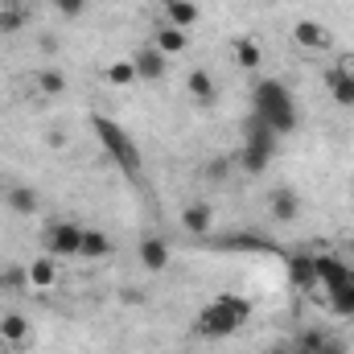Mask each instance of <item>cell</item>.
Masks as SVG:
<instances>
[{
    "label": "cell",
    "instance_id": "1",
    "mask_svg": "<svg viewBox=\"0 0 354 354\" xmlns=\"http://www.w3.org/2000/svg\"><path fill=\"white\" fill-rule=\"evenodd\" d=\"M252 115H260L276 136H288L301 124L297 99H292V91L284 87L280 79H260L256 83V91H252Z\"/></svg>",
    "mask_w": 354,
    "mask_h": 354
},
{
    "label": "cell",
    "instance_id": "2",
    "mask_svg": "<svg viewBox=\"0 0 354 354\" xmlns=\"http://www.w3.org/2000/svg\"><path fill=\"white\" fill-rule=\"evenodd\" d=\"M248 317H252V301L248 297H235V292H223V297H214V301L202 305L194 330L202 338H231Z\"/></svg>",
    "mask_w": 354,
    "mask_h": 354
},
{
    "label": "cell",
    "instance_id": "3",
    "mask_svg": "<svg viewBox=\"0 0 354 354\" xmlns=\"http://www.w3.org/2000/svg\"><path fill=\"white\" fill-rule=\"evenodd\" d=\"M91 128H95V136H99V145H103V153L124 169V174L132 177V181H140V174H145V157H140V145L115 124V120H107V115H91Z\"/></svg>",
    "mask_w": 354,
    "mask_h": 354
},
{
    "label": "cell",
    "instance_id": "4",
    "mask_svg": "<svg viewBox=\"0 0 354 354\" xmlns=\"http://www.w3.org/2000/svg\"><path fill=\"white\" fill-rule=\"evenodd\" d=\"M276 140H280V136L268 128L260 115H248V124H243V153H239V161H243L248 174H264L268 165H272Z\"/></svg>",
    "mask_w": 354,
    "mask_h": 354
},
{
    "label": "cell",
    "instance_id": "5",
    "mask_svg": "<svg viewBox=\"0 0 354 354\" xmlns=\"http://www.w3.org/2000/svg\"><path fill=\"white\" fill-rule=\"evenodd\" d=\"M41 243H46V256H54V260H62V256H79L83 227H79V223H71V218L50 223V227H46V235H41Z\"/></svg>",
    "mask_w": 354,
    "mask_h": 354
},
{
    "label": "cell",
    "instance_id": "6",
    "mask_svg": "<svg viewBox=\"0 0 354 354\" xmlns=\"http://www.w3.org/2000/svg\"><path fill=\"white\" fill-rule=\"evenodd\" d=\"M326 91L334 103L354 107V54H342V62L326 71Z\"/></svg>",
    "mask_w": 354,
    "mask_h": 354
},
{
    "label": "cell",
    "instance_id": "7",
    "mask_svg": "<svg viewBox=\"0 0 354 354\" xmlns=\"http://www.w3.org/2000/svg\"><path fill=\"white\" fill-rule=\"evenodd\" d=\"M132 66H136V79H145V83H161L169 75V58L157 46H140L132 54Z\"/></svg>",
    "mask_w": 354,
    "mask_h": 354
},
{
    "label": "cell",
    "instance_id": "8",
    "mask_svg": "<svg viewBox=\"0 0 354 354\" xmlns=\"http://www.w3.org/2000/svg\"><path fill=\"white\" fill-rule=\"evenodd\" d=\"M292 41H297L301 50H309V54L334 50V33H330L326 25H317V21H297V25H292Z\"/></svg>",
    "mask_w": 354,
    "mask_h": 354
},
{
    "label": "cell",
    "instance_id": "9",
    "mask_svg": "<svg viewBox=\"0 0 354 354\" xmlns=\"http://www.w3.org/2000/svg\"><path fill=\"white\" fill-rule=\"evenodd\" d=\"M313 268H317V284H326V292L351 284V264H342L338 256H313Z\"/></svg>",
    "mask_w": 354,
    "mask_h": 354
},
{
    "label": "cell",
    "instance_id": "10",
    "mask_svg": "<svg viewBox=\"0 0 354 354\" xmlns=\"http://www.w3.org/2000/svg\"><path fill=\"white\" fill-rule=\"evenodd\" d=\"M4 202H8V210L21 214V218H29V214L41 210V198H37L33 185H8V189H4Z\"/></svg>",
    "mask_w": 354,
    "mask_h": 354
},
{
    "label": "cell",
    "instance_id": "11",
    "mask_svg": "<svg viewBox=\"0 0 354 354\" xmlns=\"http://www.w3.org/2000/svg\"><path fill=\"white\" fill-rule=\"evenodd\" d=\"M268 202H272V214H276V223H297V214H301V198H297V189H288V185H276Z\"/></svg>",
    "mask_w": 354,
    "mask_h": 354
},
{
    "label": "cell",
    "instance_id": "12",
    "mask_svg": "<svg viewBox=\"0 0 354 354\" xmlns=\"http://www.w3.org/2000/svg\"><path fill=\"white\" fill-rule=\"evenodd\" d=\"M181 227H185L189 235H210V227H214L210 202H189V206L181 210Z\"/></svg>",
    "mask_w": 354,
    "mask_h": 354
},
{
    "label": "cell",
    "instance_id": "13",
    "mask_svg": "<svg viewBox=\"0 0 354 354\" xmlns=\"http://www.w3.org/2000/svg\"><path fill=\"white\" fill-rule=\"evenodd\" d=\"M140 264L145 272H165L169 268V243L165 239H157V235H149V239H140Z\"/></svg>",
    "mask_w": 354,
    "mask_h": 354
},
{
    "label": "cell",
    "instance_id": "14",
    "mask_svg": "<svg viewBox=\"0 0 354 354\" xmlns=\"http://www.w3.org/2000/svg\"><path fill=\"white\" fill-rule=\"evenodd\" d=\"M79 256L83 260H107L111 256V239L95 227H83V243H79Z\"/></svg>",
    "mask_w": 354,
    "mask_h": 354
},
{
    "label": "cell",
    "instance_id": "15",
    "mask_svg": "<svg viewBox=\"0 0 354 354\" xmlns=\"http://www.w3.org/2000/svg\"><path fill=\"white\" fill-rule=\"evenodd\" d=\"M288 280H292V288H313V284H317L313 256H292V260H288Z\"/></svg>",
    "mask_w": 354,
    "mask_h": 354
},
{
    "label": "cell",
    "instance_id": "16",
    "mask_svg": "<svg viewBox=\"0 0 354 354\" xmlns=\"http://www.w3.org/2000/svg\"><path fill=\"white\" fill-rule=\"evenodd\" d=\"M0 338L12 342V346H25V342H29V322H25L21 313H4V317H0Z\"/></svg>",
    "mask_w": 354,
    "mask_h": 354
},
{
    "label": "cell",
    "instance_id": "17",
    "mask_svg": "<svg viewBox=\"0 0 354 354\" xmlns=\"http://www.w3.org/2000/svg\"><path fill=\"white\" fill-rule=\"evenodd\" d=\"M58 280V264H54V256H37L33 264H29V284L33 288H50Z\"/></svg>",
    "mask_w": 354,
    "mask_h": 354
},
{
    "label": "cell",
    "instance_id": "18",
    "mask_svg": "<svg viewBox=\"0 0 354 354\" xmlns=\"http://www.w3.org/2000/svg\"><path fill=\"white\" fill-rule=\"evenodd\" d=\"M165 12H169V25L174 29H189L198 21V4L194 0H165Z\"/></svg>",
    "mask_w": 354,
    "mask_h": 354
},
{
    "label": "cell",
    "instance_id": "19",
    "mask_svg": "<svg viewBox=\"0 0 354 354\" xmlns=\"http://www.w3.org/2000/svg\"><path fill=\"white\" fill-rule=\"evenodd\" d=\"M235 62H239L243 71H260V62H264V50H260V41H252V37H239V41H235Z\"/></svg>",
    "mask_w": 354,
    "mask_h": 354
},
{
    "label": "cell",
    "instance_id": "20",
    "mask_svg": "<svg viewBox=\"0 0 354 354\" xmlns=\"http://www.w3.org/2000/svg\"><path fill=\"white\" fill-rule=\"evenodd\" d=\"M153 46H157V50H161V54L169 58V54H181V50H185L189 41H185V29H174V25H165V29H161V33L153 37Z\"/></svg>",
    "mask_w": 354,
    "mask_h": 354
},
{
    "label": "cell",
    "instance_id": "21",
    "mask_svg": "<svg viewBox=\"0 0 354 354\" xmlns=\"http://www.w3.org/2000/svg\"><path fill=\"white\" fill-rule=\"evenodd\" d=\"M103 79H107L111 87H132V83H140V79H136V66H132V58H124V62H111V66L103 71Z\"/></svg>",
    "mask_w": 354,
    "mask_h": 354
},
{
    "label": "cell",
    "instance_id": "22",
    "mask_svg": "<svg viewBox=\"0 0 354 354\" xmlns=\"http://www.w3.org/2000/svg\"><path fill=\"white\" fill-rule=\"evenodd\" d=\"M185 87H189V95H194L198 103H214V83H210L206 71H189V75H185Z\"/></svg>",
    "mask_w": 354,
    "mask_h": 354
},
{
    "label": "cell",
    "instance_id": "23",
    "mask_svg": "<svg viewBox=\"0 0 354 354\" xmlns=\"http://www.w3.org/2000/svg\"><path fill=\"white\" fill-rule=\"evenodd\" d=\"M330 313H338V317H354V284H342V288L330 292Z\"/></svg>",
    "mask_w": 354,
    "mask_h": 354
},
{
    "label": "cell",
    "instance_id": "24",
    "mask_svg": "<svg viewBox=\"0 0 354 354\" xmlns=\"http://www.w3.org/2000/svg\"><path fill=\"white\" fill-rule=\"evenodd\" d=\"M37 87L46 91V95H62L66 91V79H62V71H41L37 75Z\"/></svg>",
    "mask_w": 354,
    "mask_h": 354
},
{
    "label": "cell",
    "instance_id": "25",
    "mask_svg": "<svg viewBox=\"0 0 354 354\" xmlns=\"http://www.w3.org/2000/svg\"><path fill=\"white\" fill-rule=\"evenodd\" d=\"M25 25V12L17 8V4H8V8H0V33H17Z\"/></svg>",
    "mask_w": 354,
    "mask_h": 354
},
{
    "label": "cell",
    "instance_id": "26",
    "mask_svg": "<svg viewBox=\"0 0 354 354\" xmlns=\"http://www.w3.org/2000/svg\"><path fill=\"white\" fill-rule=\"evenodd\" d=\"M317 346H326V334H322V330H309V334L297 338V354H313Z\"/></svg>",
    "mask_w": 354,
    "mask_h": 354
},
{
    "label": "cell",
    "instance_id": "27",
    "mask_svg": "<svg viewBox=\"0 0 354 354\" xmlns=\"http://www.w3.org/2000/svg\"><path fill=\"white\" fill-rule=\"evenodd\" d=\"M87 4H91V0H54V8H58V12H62L66 21L83 17V12H87Z\"/></svg>",
    "mask_w": 354,
    "mask_h": 354
},
{
    "label": "cell",
    "instance_id": "28",
    "mask_svg": "<svg viewBox=\"0 0 354 354\" xmlns=\"http://www.w3.org/2000/svg\"><path fill=\"white\" fill-rule=\"evenodd\" d=\"M313 354H346V346H342V342H330V338H326V346H317Z\"/></svg>",
    "mask_w": 354,
    "mask_h": 354
},
{
    "label": "cell",
    "instance_id": "29",
    "mask_svg": "<svg viewBox=\"0 0 354 354\" xmlns=\"http://www.w3.org/2000/svg\"><path fill=\"white\" fill-rule=\"evenodd\" d=\"M46 145H50V149H62V145H66V136L54 128V132H46Z\"/></svg>",
    "mask_w": 354,
    "mask_h": 354
},
{
    "label": "cell",
    "instance_id": "30",
    "mask_svg": "<svg viewBox=\"0 0 354 354\" xmlns=\"http://www.w3.org/2000/svg\"><path fill=\"white\" fill-rule=\"evenodd\" d=\"M206 174L214 177V181H223V174H227V165H223V161H214V165H210V169H206Z\"/></svg>",
    "mask_w": 354,
    "mask_h": 354
},
{
    "label": "cell",
    "instance_id": "31",
    "mask_svg": "<svg viewBox=\"0 0 354 354\" xmlns=\"http://www.w3.org/2000/svg\"><path fill=\"white\" fill-rule=\"evenodd\" d=\"M4 189H8V185H4V181H0V198H4Z\"/></svg>",
    "mask_w": 354,
    "mask_h": 354
},
{
    "label": "cell",
    "instance_id": "32",
    "mask_svg": "<svg viewBox=\"0 0 354 354\" xmlns=\"http://www.w3.org/2000/svg\"><path fill=\"white\" fill-rule=\"evenodd\" d=\"M272 354H288V351H280V346H276V351H272Z\"/></svg>",
    "mask_w": 354,
    "mask_h": 354
},
{
    "label": "cell",
    "instance_id": "33",
    "mask_svg": "<svg viewBox=\"0 0 354 354\" xmlns=\"http://www.w3.org/2000/svg\"><path fill=\"white\" fill-rule=\"evenodd\" d=\"M351 284H354V264H351Z\"/></svg>",
    "mask_w": 354,
    "mask_h": 354
},
{
    "label": "cell",
    "instance_id": "34",
    "mask_svg": "<svg viewBox=\"0 0 354 354\" xmlns=\"http://www.w3.org/2000/svg\"><path fill=\"white\" fill-rule=\"evenodd\" d=\"M351 256H354V243H351Z\"/></svg>",
    "mask_w": 354,
    "mask_h": 354
},
{
    "label": "cell",
    "instance_id": "35",
    "mask_svg": "<svg viewBox=\"0 0 354 354\" xmlns=\"http://www.w3.org/2000/svg\"><path fill=\"white\" fill-rule=\"evenodd\" d=\"M161 4H165V0H161Z\"/></svg>",
    "mask_w": 354,
    "mask_h": 354
}]
</instances>
